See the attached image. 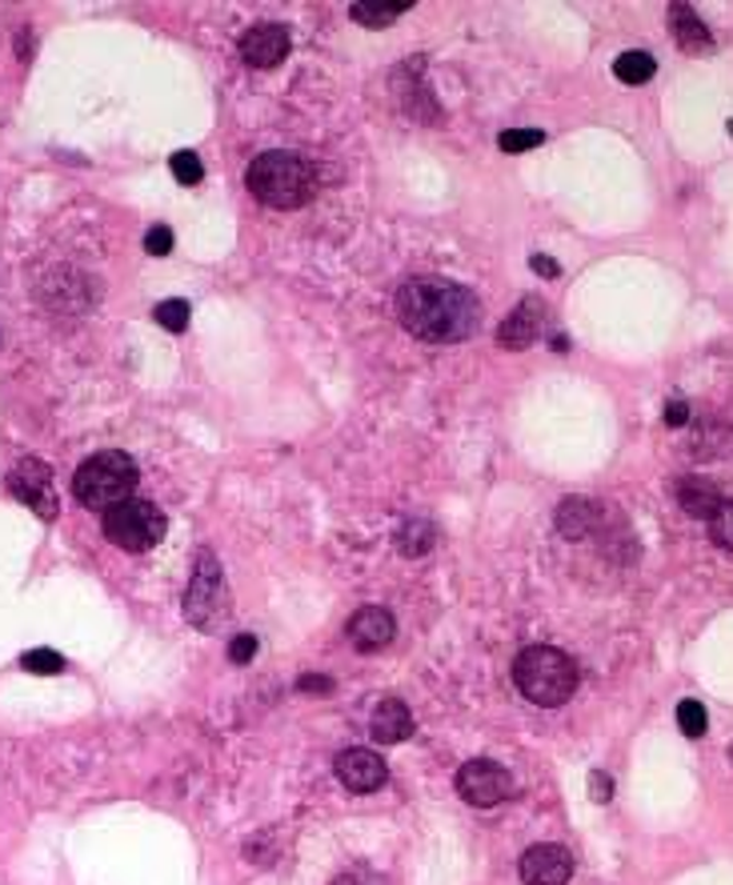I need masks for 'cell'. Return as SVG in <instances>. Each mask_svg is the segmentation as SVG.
<instances>
[{"label":"cell","instance_id":"6da1fadb","mask_svg":"<svg viewBox=\"0 0 733 885\" xmlns=\"http://www.w3.org/2000/svg\"><path fill=\"white\" fill-rule=\"evenodd\" d=\"M393 313L417 341L457 345L478 329V297L445 277H409L393 297Z\"/></svg>","mask_w":733,"mask_h":885},{"label":"cell","instance_id":"7a4b0ae2","mask_svg":"<svg viewBox=\"0 0 733 885\" xmlns=\"http://www.w3.org/2000/svg\"><path fill=\"white\" fill-rule=\"evenodd\" d=\"M244 181H249V193H253L261 205H268V209H301L317 193L313 164L289 149L253 157Z\"/></svg>","mask_w":733,"mask_h":885},{"label":"cell","instance_id":"3957f363","mask_svg":"<svg viewBox=\"0 0 733 885\" xmlns=\"http://www.w3.org/2000/svg\"><path fill=\"white\" fill-rule=\"evenodd\" d=\"M513 686L522 689L525 701L541 710H558L577 693V662L553 645H529L513 662Z\"/></svg>","mask_w":733,"mask_h":885},{"label":"cell","instance_id":"277c9868","mask_svg":"<svg viewBox=\"0 0 733 885\" xmlns=\"http://www.w3.org/2000/svg\"><path fill=\"white\" fill-rule=\"evenodd\" d=\"M137 490V461L128 453H117V449H105V453H93L77 469L72 478V493L84 509H113V505L128 502Z\"/></svg>","mask_w":733,"mask_h":885},{"label":"cell","instance_id":"5b68a950","mask_svg":"<svg viewBox=\"0 0 733 885\" xmlns=\"http://www.w3.org/2000/svg\"><path fill=\"white\" fill-rule=\"evenodd\" d=\"M164 529H169V517L152 502H140V497H128V502L105 509V537L125 553L152 549L164 537Z\"/></svg>","mask_w":733,"mask_h":885},{"label":"cell","instance_id":"8992f818","mask_svg":"<svg viewBox=\"0 0 733 885\" xmlns=\"http://www.w3.org/2000/svg\"><path fill=\"white\" fill-rule=\"evenodd\" d=\"M185 618L197 630H209V625H217L225 618V577L213 553H201L197 558V570H193V582H188L185 594Z\"/></svg>","mask_w":733,"mask_h":885},{"label":"cell","instance_id":"52a82bcc","mask_svg":"<svg viewBox=\"0 0 733 885\" xmlns=\"http://www.w3.org/2000/svg\"><path fill=\"white\" fill-rule=\"evenodd\" d=\"M457 793L466 797L469 805H478V809H489V805H501L505 797L513 793V778L497 761H466V766L457 769Z\"/></svg>","mask_w":733,"mask_h":885},{"label":"cell","instance_id":"ba28073f","mask_svg":"<svg viewBox=\"0 0 733 885\" xmlns=\"http://www.w3.org/2000/svg\"><path fill=\"white\" fill-rule=\"evenodd\" d=\"M9 490L21 497L28 509H36L45 521L57 517V493H53V473H48L45 461H36V457H24L21 466L9 473Z\"/></svg>","mask_w":733,"mask_h":885},{"label":"cell","instance_id":"9c48e42d","mask_svg":"<svg viewBox=\"0 0 733 885\" xmlns=\"http://www.w3.org/2000/svg\"><path fill=\"white\" fill-rule=\"evenodd\" d=\"M337 778L345 790L353 793H373L381 790L385 781H389V766H385V758H377L373 749H341L337 754Z\"/></svg>","mask_w":733,"mask_h":885},{"label":"cell","instance_id":"30bf717a","mask_svg":"<svg viewBox=\"0 0 733 885\" xmlns=\"http://www.w3.org/2000/svg\"><path fill=\"white\" fill-rule=\"evenodd\" d=\"M573 877V858L565 846H529L522 853V882L525 885H565Z\"/></svg>","mask_w":733,"mask_h":885},{"label":"cell","instance_id":"8fae6325","mask_svg":"<svg viewBox=\"0 0 733 885\" xmlns=\"http://www.w3.org/2000/svg\"><path fill=\"white\" fill-rule=\"evenodd\" d=\"M285 53H289V28L285 24H256L241 36V60L256 72L277 69Z\"/></svg>","mask_w":733,"mask_h":885},{"label":"cell","instance_id":"7c38bea8","mask_svg":"<svg viewBox=\"0 0 733 885\" xmlns=\"http://www.w3.org/2000/svg\"><path fill=\"white\" fill-rule=\"evenodd\" d=\"M393 633H397L393 613L381 606H365L350 618V641H353V650H362V653L385 650V645L393 641Z\"/></svg>","mask_w":733,"mask_h":885},{"label":"cell","instance_id":"4fadbf2b","mask_svg":"<svg viewBox=\"0 0 733 885\" xmlns=\"http://www.w3.org/2000/svg\"><path fill=\"white\" fill-rule=\"evenodd\" d=\"M369 734L373 742H381V746H397V742H405L413 737V713L401 698H385L369 717Z\"/></svg>","mask_w":733,"mask_h":885},{"label":"cell","instance_id":"5bb4252c","mask_svg":"<svg viewBox=\"0 0 733 885\" xmlns=\"http://www.w3.org/2000/svg\"><path fill=\"white\" fill-rule=\"evenodd\" d=\"M537 325H541V304L525 301L505 317V325L497 329V341L505 349H529L537 341Z\"/></svg>","mask_w":733,"mask_h":885},{"label":"cell","instance_id":"9a60e30c","mask_svg":"<svg viewBox=\"0 0 733 885\" xmlns=\"http://www.w3.org/2000/svg\"><path fill=\"white\" fill-rule=\"evenodd\" d=\"M669 21H674V36H677V45L686 48L689 57H706L713 48V36H710V28L698 21V12L689 9V4H674L669 9Z\"/></svg>","mask_w":733,"mask_h":885},{"label":"cell","instance_id":"2e32d148","mask_svg":"<svg viewBox=\"0 0 733 885\" xmlns=\"http://www.w3.org/2000/svg\"><path fill=\"white\" fill-rule=\"evenodd\" d=\"M677 505H682L689 517H701V521H710L713 509L722 505V493L713 490L710 481L686 478V481H677Z\"/></svg>","mask_w":733,"mask_h":885},{"label":"cell","instance_id":"e0dca14e","mask_svg":"<svg viewBox=\"0 0 733 885\" xmlns=\"http://www.w3.org/2000/svg\"><path fill=\"white\" fill-rule=\"evenodd\" d=\"M594 521H597V505L589 497H565L558 509V529L561 537H570V541H582V537L594 533Z\"/></svg>","mask_w":733,"mask_h":885},{"label":"cell","instance_id":"ac0fdd59","mask_svg":"<svg viewBox=\"0 0 733 885\" xmlns=\"http://www.w3.org/2000/svg\"><path fill=\"white\" fill-rule=\"evenodd\" d=\"M413 9V0H357L350 9V16L365 28H385V24H393L401 12Z\"/></svg>","mask_w":733,"mask_h":885},{"label":"cell","instance_id":"d6986e66","mask_svg":"<svg viewBox=\"0 0 733 885\" xmlns=\"http://www.w3.org/2000/svg\"><path fill=\"white\" fill-rule=\"evenodd\" d=\"M433 541H437V533H433L430 521H405L393 533V545L401 558H425L433 549Z\"/></svg>","mask_w":733,"mask_h":885},{"label":"cell","instance_id":"ffe728a7","mask_svg":"<svg viewBox=\"0 0 733 885\" xmlns=\"http://www.w3.org/2000/svg\"><path fill=\"white\" fill-rule=\"evenodd\" d=\"M614 72L621 84H645L657 72V60L650 57V53H641V48H629V53H621V57L614 60Z\"/></svg>","mask_w":733,"mask_h":885},{"label":"cell","instance_id":"44dd1931","mask_svg":"<svg viewBox=\"0 0 733 885\" xmlns=\"http://www.w3.org/2000/svg\"><path fill=\"white\" fill-rule=\"evenodd\" d=\"M541 140H546L541 128H505V133L497 137V145L505 152H529V149H537Z\"/></svg>","mask_w":733,"mask_h":885},{"label":"cell","instance_id":"7402d4cb","mask_svg":"<svg viewBox=\"0 0 733 885\" xmlns=\"http://www.w3.org/2000/svg\"><path fill=\"white\" fill-rule=\"evenodd\" d=\"M677 725H682V734L686 737H701L706 734V725H710L706 705H701V701H682V705H677Z\"/></svg>","mask_w":733,"mask_h":885},{"label":"cell","instance_id":"603a6c76","mask_svg":"<svg viewBox=\"0 0 733 885\" xmlns=\"http://www.w3.org/2000/svg\"><path fill=\"white\" fill-rule=\"evenodd\" d=\"M710 537L713 545H722L733 553V502H722L710 517Z\"/></svg>","mask_w":733,"mask_h":885},{"label":"cell","instance_id":"cb8c5ba5","mask_svg":"<svg viewBox=\"0 0 733 885\" xmlns=\"http://www.w3.org/2000/svg\"><path fill=\"white\" fill-rule=\"evenodd\" d=\"M157 325L169 333H185L188 329V301H161L157 304Z\"/></svg>","mask_w":733,"mask_h":885},{"label":"cell","instance_id":"d4e9b609","mask_svg":"<svg viewBox=\"0 0 733 885\" xmlns=\"http://www.w3.org/2000/svg\"><path fill=\"white\" fill-rule=\"evenodd\" d=\"M21 665L28 674H60L65 669V657L57 650H28L21 657Z\"/></svg>","mask_w":733,"mask_h":885},{"label":"cell","instance_id":"484cf974","mask_svg":"<svg viewBox=\"0 0 733 885\" xmlns=\"http://www.w3.org/2000/svg\"><path fill=\"white\" fill-rule=\"evenodd\" d=\"M169 169H173V176L181 181V185H197L201 181V157L197 152H188V149H181V152H173V161H169Z\"/></svg>","mask_w":733,"mask_h":885},{"label":"cell","instance_id":"4316f807","mask_svg":"<svg viewBox=\"0 0 733 885\" xmlns=\"http://www.w3.org/2000/svg\"><path fill=\"white\" fill-rule=\"evenodd\" d=\"M145 249H149V256H169L173 253V229L169 225H152L149 233H145Z\"/></svg>","mask_w":733,"mask_h":885},{"label":"cell","instance_id":"83f0119b","mask_svg":"<svg viewBox=\"0 0 733 885\" xmlns=\"http://www.w3.org/2000/svg\"><path fill=\"white\" fill-rule=\"evenodd\" d=\"M297 693H309V698H325V693H333V677H325V674H301V677H297Z\"/></svg>","mask_w":733,"mask_h":885},{"label":"cell","instance_id":"f1b7e54d","mask_svg":"<svg viewBox=\"0 0 733 885\" xmlns=\"http://www.w3.org/2000/svg\"><path fill=\"white\" fill-rule=\"evenodd\" d=\"M256 653V637L253 633H237L233 641H229V662L233 665H249Z\"/></svg>","mask_w":733,"mask_h":885},{"label":"cell","instance_id":"f546056e","mask_svg":"<svg viewBox=\"0 0 733 885\" xmlns=\"http://www.w3.org/2000/svg\"><path fill=\"white\" fill-rule=\"evenodd\" d=\"M686 421H689V405H686V401H669V405H665V425H669V429H682Z\"/></svg>","mask_w":733,"mask_h":885},{"label":"cell","instance_id":"4dcf8cb0","mask_svg":"<svg viewBox=\"0 0 733 885\" xmlns=\"http://www.w3.org/2000/svg\"><path fill=\"white\" fill-rule=\"evenodd\" d=\"M529 268H534V273H541V277H549V280H558L561 277V265L558 261H553V256H529Z\"/></svg>","mask_w":733,"mask_h":885},{"label":"cell","instance_id":"1f68e13d","mask_svg":"<svg viewBox=\"0 0 733 885\" xmlns=\"http://www.w3.org/2000/svg\"><path fill=\"white\" fill-rule=\"evenodd\" d=\"M589 793H594V802H609V797H614L609 773H594V778H589Z\"/></svg>","mask_w":733,"mask_h":885}]
</instances>
